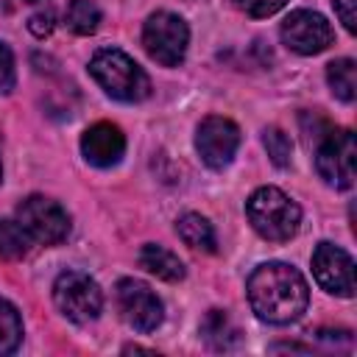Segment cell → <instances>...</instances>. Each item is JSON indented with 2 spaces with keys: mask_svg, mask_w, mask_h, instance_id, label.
Listing matches in <instances>:
<instances>
[{
  "mask_svg": "<svg viewBox=\"0 0 357 357\" xmlns=\"http://www.w3.org/2000/svg\"><path fill=\"white\" fill-rule=\"evenodd\" d=\"M254 315L273 326H287L307 312L310 290L304 276L287 262H265L251 271L245 282Z\"/></svg>",
  "mask_w": 357,
  "mask_h": 357,
  "instance_id": "6da1fadb",
  "label": "cell"
},
{
  "mask_svg": "<svg viewBox=\"0 0 357 357\" xmlns=\"http://www.w3.org/2000/svg\"><path fill=\"white\" fill-rule=\"evenodd\" d=\"M307 142L315 151V170L324 184L335 190H349L354 184V134L349 128H335L324 117H318V128L307 131Z\"/></svg>",
  "mask_w": 357,
  "mask_h": 357,
  "instance_id": "7a4b0ae2",
  "label": "cell"
},
{
  "mask_svg": "<svg viewBox=\"0 0 357 357\" xmlns=\"http://www.w3.org/2000/svg\"><path fill=\"white\" fill-rule=\"evenodd\" d=\"M89 75L100 84V89L123 103H139L151 95V78L148 73L123 50L117 47H100L89 59Z\"/></svg>",
  "mask_w": 357,
  "mask_h": 357,
  "instance_id": "3957f363",
  "label": "cell"
},
{
  "mask_svg": "<svg viewBox=\"0 0 357 357\" xmlns=\"http://www.w3.org/2000/svg\"><path fill=\"white\" fill-rule=\"evenodd\" d=\"M245 215L254 231L271 243H287L301 226V206L279 187H259L245 201Z\"/></svg>",
  "mask_w": 357,
  "mask_h": 357,
  "instance_id": "277c9868",
  "label": "cell"
},
{
  "mask_svg": "<svg viewBox=\"0 0 357 357\" xmlns=\"http://www.w3.org/2000/svg\"><path fill=\"white\" fill-rule=\"evenodd\" d=\"M190 28L173 11H153L142 25V47L162 67H178L187 56Z\"/></svg>",
  "mask_w": 357,
  "mask_h": 357,
  "instance_id": "5b68a950",
  "label": "cell"
},
{
  "mask_svg": "<svg viewBox=\"0 0 357 357\" xmlns=\"http://www.w3.org/2000/svg\"><path fill=\"white\" fill-rule=\"evenodd\" d=\"M53 304L73 324H89L103 310V293L89 273L61 271L53 282Z\"/></svg>",
  "mask_w": 357,
  "mask_h": 357,
  "instance_id": "8992f818",
  "label": "cell"
},
{
  "mask_svg": "<svg viewBox=\"0 0 357 357\" xmlns=\"http://www.w3.org/2000/svg\"><path fill=\"white\" fill-rule=\"evenodd\" d=\"M17 220L28 231V237L39 245H59L70 234L67 209L47 195H28L17 206Z\"/></svg>",
  "mask_w": 357,
  "mask_h": 357,
  "instance_id": "52a82bcc",
  "label": "cell"
},
{
  "mask_svg": "<svg viewBox=\"0 0 357 357\" xmlns=\"http://www.w3.org/2000/svg\"><path fill=\"white\" fill-rule=\"evenodd\" d=\"M282 42L284 47H290L293 53L298 56H315V53H324L332 42H335V31L332 25L326 22L324 14L318 11H310V8H296L284 17L282 28Z\"/></svg>",
  "mask_w": 357,
  "mask_h": 357,
  "instance_id": "ba28073f",
  "label": "cell"
},
{
  "mask_svg": "<svg viewBox=\"0 0 357 357\" xmlns=\"http://www.w3.org/2000/svg\"><path fill=\"white\" fill-rule=\"evenodd\" d=\"M114 301L120 318L137 332H153L165 318L159 296L139 279H120L114 287Z\"/></svg>",
  "mask_w": 357,
  "mask_h": 357,
  "instance_id": "9c48e42d",
  "label": "cell"
},
{
  "mask_svg": "<svg viewBox=\"0 0 357 357\" xmlns=\"http://www.w3.org/2000/svg\"><path fill=\"white\" fill-rule=\"evenodd\" d=\"M195 148H198V156L206 167H212V170L229 167L237 148H240L237 123H231L229 117H218V114L204 117L198 131H195Z\"/></svg>",
  "mask_w": 357,
  "mask_h": 357,
  "instance_id": "30bf717a",
  "label": "cell"
},
{
  "mask_svg": "<svg viewBox=\"0 0 357 357\" xmlns=\"http://www.w3.org/2000/svg\"><path fill=\"white\" fill-rule=\"evenodd\" d=\"M312 273L315 282L340 298H351L354 296V259L349 251H343L335 243H318L312 251Z\"/></svg>",
  "mask_w": 357,
  "mask_h": 357,
  "instance_id": "8fae6325",
  "label": "cell"
},
{
  "mask_svg": "<svg viewBox=\"0 0 357 357\" xmlns=\"http://www.w3.org/2000/svg\"><path fill=\"white\" fill-rule=\"evenodd\" d=\"M81 153L95 167H112L126 153V134L114 123H95L81 137Z\"/></svg>",
  "mask_w": 357,
  "mask_h": 357,
  "instance_id": "7c38bea8",
  "label": "cell"
},
{
  "mask_svg": "<svg viewBox=\"0 0 357 357\" xmlns=\"http://www.w3.org/2000/svg\"><path fill=\"white\" fill-rule=\"evenodd\" d=\"M139 268H145L148 273H153L162 282H181L184 279V262L165 245L156 243H145L139 248Z\"/></svg>",
  "mask_w": 357,
  "mask_h": 357,
  "instance_id": "4fadbf2b",
  "label": "cell"
},
{
  "mask_svg": "<svg viewBox=\"0 0 357 357\" xmlns=\"http://www.w3.org/2000/svg\"><path fill=\"white\" fill-rule=\"evenodd\" d=\"M176 234L184 240V245H190L192 251H204V254H215L218 251V237L212 223L198 215V212H184L176 220Z\"/></svg>",
  "mask_w": 357,
  "mask_h": 357,
  "instance_id": "5bb4252c",
  "label": "cell"
},
{
  "mask_svg": "<svg viewBox=\"0 0 357 357\" xmlns=\"http://www.w3.org/2000/svg\"><path fill=\"white\" fill-rule=\"evenodd\" d=\"M326 84L337 100L351 103L357 98V64H354V59L329 61L326 64Z\"/></svg>",
  "mask_w": 357,
  "mask_h": 357,
  "instance_id": "9a60e30c",
  "label": "cell"
},
{
  "mask_svg": "<svg viewBox=\"0 0 357 357\" xmlns=\"http://www.w3.org/2000/svg\"><path fill=\"white\" fill-rule=\"evenodd\" d=\"M31 243L33 240L20 226V220H0V259H8V262L25 259L31 251Z\"/></svg>",
  "mask_w": 357,
  "mask_h": 357,
  "instance_id": "2e32d148",
  "label": "cell"
},
{
  "mask_svg": "<svg viewBox=\"0 0 357 357\" xmlns=\"http://www.w3.org/2000/svg\"><path fill=\"white\" fill-rule=\"evenodd\" d=\"M64 22L73 33L78 36H89L98 31L100 25V8L92 3V0H70L67 6V14H64Z\"/></svg>",
  "mask_w": 357,
  "mask_h": 357,
  "instance_id": "e0dca14e",
  "label": "cell"
},
{
  "mask_svg": "<svg viewBox=\"0 0 357 357\" xmlns=\"http://www.w3.org/2000/svg\"><path fill=\"white\" fill-rule=\"evenodd\" d=\"M201 335L212 349H229V343L237 337V329L231 326V321L223 310H209L201 324Z\"/></svg>",
  "mask_w": 357,
  "mask_h": 357,
  "instance_id": "ac0fdd59",
  "label": "cell"
},
{
  "mask_svg": "<svg viewBox=\"0 0 357 357\" xmlns=\"http://www.w3.org/2000/svg\"><path fill=\"white\" fill-rule=\"evenodd\" d=\"M22 343V318L11 301L0 296V354H11Z\"/></svg>",
  "mask_w": 357,
  "mask_h": 357,
  "instance_id": "d6986e66",
  "label": "cell"
},
{
  "mask_svg": "<svg viewBox=\"0 0 357 357\" xmlns=\"http://www.w3.org/2000/svg\"><path fill=\"white\" fill-rule=\"evenodd\" d=\"M262 145H265V151H268V156H271V162H273L276 167H287V165H290L293 142H290V137H287L282 128L268 126V128L262 131Z\"/></svg>",
  "mask_w": 357,
  "mask_h": 357,
  "instance_id": "ffe728a7",
  "label": "cell"
},
{
  "mask_svg": "<svg viewBox=\"0 0 357 357\" xmlns=\"http://www.w3.org/2000/svg\"><path fill=\"white\" fill-rule=\"evenodd\" d=\"M56 25V14H53V6L47 0H31V14H28V31L36 36V39H45L50 36Z\"/></svg>",
  "mask_w": 357,
  "mask_h": 357,
  "instance_id": "44dd1931",
  "label": "cell"
},
{
  "mask_svg": "<svg viewBox=\"0 0 357 357\" xmlns=\"http://www.w3.org/2000/svg\"><path fill=\"white\" fill-rule=\"evenodd\" d=\"M243 14H248V17H257V20H262V17H271V14H276V11H282L284 6H287V0H231Z\"/></svg>",
  "mask_w": 357,
  "mask_h": 357,
  "instance_id": "7402d4cb",
  "label": "cell"
},
{
  "mask_svg": "<svg viewBox=\"0 0 357 357\" xmlns=\"http://www.w3.org/2000/svg\"><path fill=\"white\" fill-rule=\"evenodd\" d=\"M17 84V70H14V53L6 42H0V95H8Z\"/></svg>",
  "mask_w": 357,
  "mask_h": 357,
  "instance_id": "603a6c76",
  "label": "cell"
},
{
  "mask_svg": "<svg viewBox=\"0 0 357 357\" xmlns=\"http://www.w3.org/2000/svg\"><path fill=\"white\" fill-rule=\"evenodd\" d=\"M335 3V14H337V20L343 22V28L349 31V33H354V6H357V0H332Z\"/></svg>",
  "mask_w": 357,
  "mask_h": 357,
  "instance_id": "cb8c5ba5",
  "label": "cell"
},
{
  "mask_svg": "<svg viewBox=\"0 0 357 357\" xmlns=\"http://www.w3.org/2000/svg\"><path fill=\"white\" fill-rule=\"evenodd\" d=\"M0 181H3V162H0Z\"/></svg>",
  "mask_w": 357,
  "mask_h": 357,
  "instance_id": "d4e9b609",
  "label": "cell"
}]
</instances>
